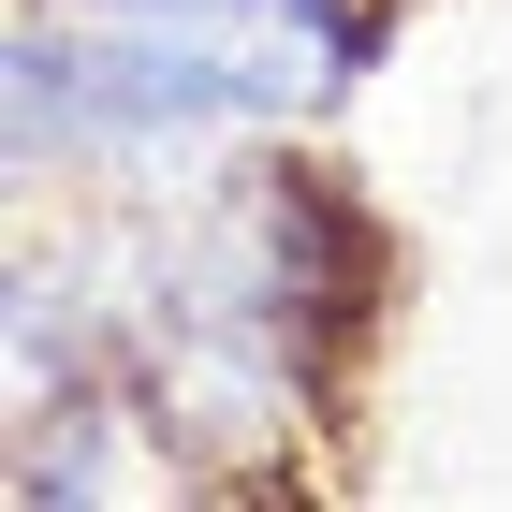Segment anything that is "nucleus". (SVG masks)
I'll return each instance as SVG.
<instances>
[{"label":"nucleus","mask_w":512,"mask_h":512,"mask_svg":"<svg viewBox=\"0 0 512 512\" xmlns=\"http://www.w3.org/2000/svg\"><path fill=\"white\" fill-rule=\"evenodd\" d=\"M395 0H15L0 15V161L15 191H147L205 147L352 103Z\"/></svg>","instance_id":"nucleus-2"},{"label":"nucleus","mask_w":512,"mask_h":512,"mask_svg":"<svg viewBox=\"0 0 512 512\" xmlns=\"http://www.w3.org/2000/svg\"><path fill=\"white\" fill-rule=\"evenodd\" d=\"M88 308L176 483H249V439L322 425L352 381V337L381 308V220L322 161L249 132L147 176L118 235H88Z\"/></svg>","instance_id":"nucleus-1"}]
</instances>
